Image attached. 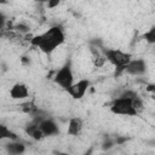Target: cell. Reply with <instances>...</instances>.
Instances as JSON below:
<instances>
[{
	"instance_id": "6da1fadb",
	"label": "cell",
	"mask_w": 155,
	"mask_h": 155,
	"mask_svg": "<svg viewBox=\"0 0 155 155\" xmlns=\"http://www.w3.org/2000/svg\"><path fill=\"white\" fill-rule=\"evenodd\" d=\"M65 42V33L61 25H52L44 33L34 35L30 45L39 48L45 54H51Z\"/></svg>"
},
{
	"instance_id": "7a4b0ae2",
	"label": "cell",
	"mask_w": 155,
	"mask_h": 155,
	"mask_svg": "<svg viewBox=\"0 0 155 155\" xmlns=\"http://www.w3.org/2000/svg\"><path fill=\"white\" fill-rule=\"evenodd\" d=\"M137 94L136 91L127 90L124 93H121L117 98H115L109 109L113 114L115 115H124V116H137L138 111L133 107V101L132 98Z\"/></svg>"
},
{
	"instance_id": "3957f363",
	"label": "cell",
	"mask_w": 155,
	"mask_h": 155,
	"mask_svg": "<svg viewBox=\"0 0 155 155\" xmlns=\"http://www.w3.org/2000/svg\"><path fill=\"white\" fill-rule=\"evenodd\" d=\"M102 53L105 61H108L115 68L116 76L124 74L126 65L133 58V56L130 52H125L120 48H102Z\"/></svg>"
},
{
	"instance_id": "277c9868",
	"label": "cell",
	"mask_w": 155,
	"mask_h": 155,
	"mask_svg": "<svg viewBox=\"0 0 155 155\" xmlns=\"http://www.w3.org/2000/svg\"><path fill=\"white\" fill-rule=\"evenodd\" d=\"M53 82L56 85H58L65 92L74 84V73H73V68H71V62L70 61H68L65 64H63L57 70V73L53 76Z\"/></svg>"
},
{
	"instance_id": "5b68a950",
	"label": "cell",
	"mask_w": 155,
	"mask_h": 155,
	"mask_svg": "<svg viewBox=\"0 0 155 155\" xmlns=\"http://www.w3.org/2000/svg\"><path fill=\"white\" fill-rule=\"evenodd\" d=\"M90 86H91V82L88 79H80L78 81H74V84L68 88L67 93L73 99H81L85 97Z\"/></svg>"
},
{
	"instance_id": "8992f818",
	"label": "cell",
	"mask_w": 155,
	"mask_h": 155,
	"mask_svg": "<svg viewBox=\"0 0 155 155\" xmlns=\"http://www.w3.org/2000/svg\"><path fill=\"white\" fill-rule=\"evenodd\" d=\"M148 69V65H147V62L145 59L143 58H132L130 61V63L126 65L124 73L128 74V75H132V76H142L145 74Z\"/></svg>"
},
{
	"instance_id": "52a82bcc",
	"label": "cell",
	"mask_w": 155,
	"mask_h": 155,
	"mask_svg": "<svg viewBox=\"0 0 155 155\" xmlns=\"http://www.w3.org/2000/svg\"><path fill=\"white\" fill-rule=\"evenodd\" d=\"M38 125H39V128L42 132L44 137H53V136H57L59 133L58 124L50 116L44 119V120H41Z\"/></svg>"
},
{
	"instance_id": "ba28073f",
	"label": "cell",
	"mask_w": 155,
	"mask_h": 155,
	"mask_svg": "<svg viewBox=\"0 0 155 155\" xmlns=\"http://www.w3.org/2000/svg\"><path fill=\"white\" fill-rule=\"evenodd\" d=\"M8 93H10V97L15 101H23L29 97L28 86L23 82H16L15 85H12Z\"/></svg>"
},
{
	"instance_id": "9c48e42d",
	"label": "cell",
	"mask_w": 155,
	"mask_h": 155,
	"mask_svg": "<svg viewBox=\"0 0 155 155\" xmlns=\"http://www.w3.org/2000/svg\"><path fill=\"white\" fill-rule=\"evenodd\" d=\"M82 128H84V121H82V119L79 117V116H74V117H71V119L69 120V122H68L67 134L76 137V136H79V134H81Z\"/></svg>"
},
{
	"instance_id": "30bf717a",
	"label": "cell",
	"mask_w": 155,
	"mask_h": 155,
	"mask_svg": "<svg viewBox=\"0 0 155 155\" xmlns=\"http://www.w3.org/2000/svg\"><path fill=\"white\" fill-rule=\"evenodd\" d=\"M5 150L7 155H23L27 148L24 143L16 139V140H8V143L5 144Z\"/></svg>"
},
{
	"instance_id": "8fae6325",
	"label": "cell",
	"mask_w": 155,
	"mask_h": 155,
	"mask_svg": "<svg viewBox=\"0 0 155 155\" xmlns=\"http://www.w3.org/2000/svg\"><path fill=\"white\" fill-rule=\"evenodd\" d=\"M25 133H27L30 138H33V139H35V140H41V139L45 138L44 134H42V132H41L40 128H39V125H38L35 121H33V120L25 126Z\"/></svg>"
},
{
	"instance_id": "7c38bea8",
	"label": "cell",
	"mask_w": 155,
	"mask_h": 155,
	"mask_svg": "<svg viewBox=\"0 0 155 155\" xmlns=\"http://www.w3.org/2000/svg\"><path fill=\"white\" fill-rule=\"evenodd\" d=\"M16 139H18V136L7 126L0 124V140H16Z\"/></svg>"
},
{
	"instance_id": "4fadbf2b",
	"label": "cell",
	"mask_w": 155,
	"mask_h": 155,
	"mask_svg": "<svg viewBox=\"0 0 155 155\" xmlns=\"http://www.w3.org/2000/svg\"><path fill=\"white\" fill-rule=\"evenodd\" d=\"M144 38H145V41H147V42L154 44V42H155V27H151L148 31H145Z\"/></svg>"
},
{
	"instance_id": "5bb4252c",
	"label": "cell",
	"mask_w": 155,
	"mask_h": 155,
	"mask_svg": "<svg viewBox=\"0 0 155 155\" xmlns=\"http://www.w3.org/2000/svg\"><path fill=\"white\" fill-rule=\"evenodd\" d=\"M19 33H27V31H29V27L27 25V24H23V23H19V24H17L16 27H15Z\"/></svg>"
},
{
	"instance_id": "9a60e30c",
	"label": "cell",
	"mask_w": 155,
	"mask_h": 155,
	"mask_svg": "<svg viewBox=\"0 0 155 155\" xmlns=\"http://www.w3.org/2000/svg\"><path fill=\"white\" fill-rule=\"evenodd\" d=\"M6 21H7L6 15H5L4 12H0V30H2V29L5 28V25H6Z\"/></svg>"
},
{
	"instance_id": "2e32d148",
	"label": "cell",
	"mask_w": 155,
	"mask_h": 155,
	"mask_svg": "<svg viewBox=\"0 0 155 155\" xmlns=\"http://www.w3.org/2000/svg\"><path fill=\"white\" fill-rule=\"evenodd\" d=\"M59 5V1L57 0V1H48L47 2V7L48 8H53V7H56V6H58Z\"/></svg>"
},
{
	"instance_id": "e0dca14e",
	"label": "cell",
	"mask_w": 155,
	"mask_h": 155,
	"mask_svg": "<svg viewBox=\"0 0 155 155\" xmlns=\"http://www.w3.org/2000/svg\"><path fill=\"white\" fill-rule=\"evenodd\" d=\"M92 153H93V148H90V149H88L84 155H92Z\"/></svg>"
},
{
	"instance_id": "ac0fdd59",
	"label": "cell",
	"mask_w": 155,
	"mask_h": 155,
	"mask_svg": "<svg viewBox=\"0 0 155 155\" xmlns=\"http://www.w3.org/2000/svg\"><path fill=\"white\" fill-rule=\"evenodd\" d=\"M57 155H69V154H67V153H61V151H58V153H57Z\"/></svg>"
}]
</instances>
